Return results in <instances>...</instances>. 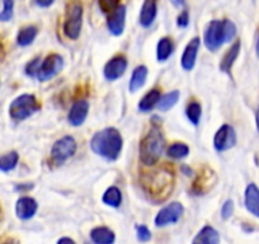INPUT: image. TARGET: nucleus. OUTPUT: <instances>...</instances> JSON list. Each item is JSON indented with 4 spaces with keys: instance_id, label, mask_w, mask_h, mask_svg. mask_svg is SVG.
Masks as SVG:
<instances>
[{
    "instance_id": "obj_23",
    "label": "nucleus",
    "mask_w": 259,
    "mask_h": 244,
    "mask_svg": "<svg viewBox=\"0 0 259 244\" xmlns=\"http://www.w3.org/2000/svg\"><path fill=\"white\" fill-rule=\"evenodd\" d=\"M173 54V42L169 37H163L159 39L158 46H156V57L160 63H164Z\"/></svg>"
},
{
    "instance_id": "obj_12",
    "label": "nucleus",
    "mask_w": 259,
    "mask_h": 244,
    "mask_svg": "<svg viewBox=\"0 0 259 244\" xmlns=\"http://www.w3.org/2000/svg\"><path fill=\"white\" fill-rule=\"evenodd\" d=\"M201 46V39L198 37H194L191 41L188 42V45L184 49L183 55H182L181 59V65L182 68L186 71H191L194 68V64H196V59H197L198 50Z\"/></svg>"
},
{
    "instance_id": "obj_7",
    "label": "nucleus",
    "mask_w": 259,
    "mask_h": 244,
    "mask_svg": "<svg viewBox=\"0 0 259 244\" xmlns=\"http://www.w3.org/2000/svg\"><path fill=\"white\" fill-rule=\"evenodd\" d=\"M76 151V141L73 136H64L54 144L51 149V160L56 166L65 163Z\"/></svg>"
},
{
    "instance_id": "obj_27",
    "label": "nucleus",
    "mask_w": 259,
    "mask_h": 244,
    "mask_svg": "<svg viewBox=\"0 0 259 244\" xmlns=\"http://www.w3.org/2000/svg\"><path fill=\"white\" fill-rule=\"evenodd\" d=\"M186 113L188 119L191 121L192 125L197 126L200 124L201 114H202V108H201V104L198 102H191V103L187 106Z\"/></svg>"
},
{
    "instance_id": "obj_40",
    "label": "nucleus",
    "mask_w": 259,
    "mask_h": 244,
    "mask_svg": "<svg viewBox=\"0 0 259 244\" xmlns=\"http://www.w3.org/2000/svg\"><path fill=\"white\" fill-rule=\"evenodd\" d=\"M256 55L259 56V38H258V41H256Z\"/></svg>"
},
{
    "instance_id": "obj_10",
    "label": "nucleus",
    "mask_w": 259,
    "mask_h": 244,
    "mask_svg": "<svg viewBox=\"0 0 259 244\" xmlns=\"http://www.w3.org/2000/svg\"><path fill=\"white\" fill-rule=\"evenodd\" d=\"M236 144V134L233 126L223 125L213 138V146L218 151H226Z\"/></svg>"
},
{
    "instance_id": "obj_15",
    "label": "nucleus",
    "mask_w": 259,
    "mask_h": 244,
    "mask_svg": "<svg viewBox=\"0 0 259 244\" xmlns=\"http://www.w3.org/2000/svg\"><path fill=\"white\" fill-rule=\"evenodd\" d=\"M37 211V202L32 197H21L17 201L16 214L22 220H28L33 218Z\"/></svg>"
},
{
    "instance_id": "obj_35",
    "label": "nucleus",
    "mask_w": 259,
    "mask_h": 244,
    "mask_svg": "<svg viewBox=\"0 0 259 244\" xmlns=\"http://www.w3.org/2000/svg\"><path fill=\"white\" fill-rule=\"evenodd\" d=\"M189 23V16L188 12L183 11L181 14L178 16V26L179 27H187Z\"/></svg>"
},
{
    "instance_id": "obj_6",
    "label": "nucleus",
    "mask_w": 259,
    "mask_h": 244,
    "mask_svg": "<svg viewBox=\"0 0 259 244\" xmlns=\"http://www.w3.org/2000/svg\"><path fill=\"white\" fill-rule=\"evenodd\" d=\"M83 24V7L79 2H73L68 6L64 22L65 36L71 39H76L80 34Z\"/></svg>"
},
{
    "instance_id": "obj_41",
    "label": "nucleus",
    "mask_w": 259,
    "mask_h": 244,
    "mask_svg": "<svg viewBox=\"0 0 259 244\" xmlns=\"http://www.w3.org/2000/svg\"><path fill=\"white\" fill-rule=\"evenodd\" d=\"M3 51V46H2V42H0V52Z\"/></svg>"
},
{
    "instance_id": "obj_3",
    "label": "nucleus",
    "mask_w": 259,
    "mask_h": 244,
    "mask_svg": "<svg viewBox=\"0 0 259 244\" xmlns=\"http://www.w3.org/2000/svg\"><path fill=\"white\" fill-rule=\"evenodd\" d=\"M235 34L236 27L233 22L229 19H224V21L215 19L208 23L203 41L210 51H216L218 49H220L223 44L230 42L235 37Z\"/></svg>"
},
{
    "instance_id": "obj_34",
    "label": "nucleus",
    "mask_w": 259,
    "mask_h": 244,
    "mask_svg": "<svg viewBox=\"0 0 259 244\" xmlns=\"http://www.w3.org/2000/svg\"><path fill=\"white\" fill-rule=\"evenodd\" d=\"M39 59H34L33 61H31V63L27 65L26 68V73L28 74V75L31 76H36L37 71H38V68H39Z\"/></svg>"
},
{
    "instance_id": "obj_9",
    "label": "nucleus",
    "mask_w": 259,
    "mask_h": 244,
    "mask_svg": "<svg viewBox=\"0 0 259 244\" xmlns=\"http://www.w3.org/2000/svg\"><path fill=\"white\" fill-rule=\"evenodd\" d=\"M184 209L183 205L179 202H171L164 209H161L155 218L156 226H166L170 224L177 223L181 219Z\"/></svg>"
},
{
    "instance_id": "obj_5",
    "label": "nucleus",
    "mask_w": 259,
    "mask_h": 244,
    "mask_svg": "<svg viewBox=\"0 0 259 244\" xmlns=\"http://www.w3.org/2000/svg\"><path fill=\"white\" fill-rule=\"evenodd\" d=\"M39 107L41 106L36 97L32 94H22L12 102L11 107H9V113H11L12 118L16 121H23L36 113Z\"/></svg>"
},
{
    "instance_id": "obj_25",
    "label": "nucleus",
    "mask_w": 259,
    "mask_h": 244,
    "mask_svg": "<svg viewBox=\"0 0 259 244\" xmlns=\"http://www.w3.org/2000/svg\"><path fill=\"white\" fill-rule=\"evenodd\" d=\"M179 99V92L178 91H173L170 92V93H166L165 96L160 97V99H159L158 102V109L161 112H165V111H169L170 108H173L174 106L177 104V102H178Z\"/></svg>"
},
{
    "instance_id": "obj_8",
    "label": "nucleus",
    "mask_w": 259,
    "mask_h": 244,
    "mask_svg": "<svg viewBox=\"0 0 259 244\" xmlns=\"http://www.w3.org/2000/svg\"><path fill=\"white\" fill-rule=\"evenodd\" d=\"M64 66V59L59 54H51L45 59L44 63L39 65L36 78L39 82H46L54 78L55 75L62 70Z\"/></svg>"
},
{
    "instance_id": "obj_39",
    "label": "nucleus",
    "mask_w": 259,
    "mask_h": 244,
    "mask_svg": "<svg viewBox=\"0 0 259 244\" xmlns=\"http://www.w3.org/2000/svg\"><path fill=\"white\" fill-rule=\"evenodd\" d=\"M64 241H70V243H74L73 239H70V238H61V239H59V243H64Z\"/></svg>"
},
{
    "instance_id": "obj_2",
    "label": "nucleus",
    "mask_w": 259,
    "mask_h": 244,
    "mask_svg": "<svg viewBox=\"0 0 259 244\" xmlns=\"http://www.w3.org/2000/svg\"><path fill=\"white\" fill-rule=\"evenodd\" d=\"M174 177L170 171L158 169L143 177V186L148 195L156 200H164L173 190Z\"/></svg>"
},
{
    "instance_id": "obj_29",
    "label": "nucleus",
    "mask_w": 259,
    "mask_h": 244,
    "mask_svg": "<svg viewBox=\"0 0 259 244\" xmlns=\"http://www.w3.org/2000/svg\"><path fill=\"white\" fill-rule=\"evenodd\" d=\"M189 154V148L183 143L171 144L168 148V156L173 159H183Z\"/></svg>"
},
{
    "instance_id": "obj_14",
    "label": "nucleus",
    "mask_w": 259,
    "mask_h": 244,
    "mask_svg": "<svg viewBox=\"0 0 259 244\" xmlns=\"http://www.w3.org/2000/svg\"><path fill=\"white\" fill-rule=\"evenodd\" d=\"M89 111V103L84 99L75 102L71 107L70 112H69V122H70L73 126H80L83 125L84 121H85L87 116H88Z\"/></svg>"
},
{
    "instance_id": "obj_32",
    "label": "nucleus",
    "mask_w": 259,
    "mask_h": 244,
    "mask_svg": "<svg viewBox=\"0 0 259 244\" xmlns=\"http://www.w3.org/2000/svg\"><path fill=\"white\" fill-rule=\"evenodd\" d=\"M233 213H234L233 200L225 201V204H224L223 208H221V218L225 219V220H228L229 218H231Z\"/></svg>"
},
{
    "instance_id": "obj_4",
    "label": "nucleus",
    "mask_w": 259,
    "mask_h": 244,
    "mask_svg": "<svg viewBox=\"0 0 259 244\" xmlns=\"http://www.w3.org/2000/svg\"><path fill=\"white\" fill-rule=\"evenodd\" d=\"M164 146L165 140L160 129L153 126L140 143V160L145 166H154L160 159Z\"/></svg>"
},
{
    "instance_id": "obj_18",
    "label": "nucleus",
    "mask_w": 259,
    "mask_h": 244,
    "mask_svg": "<svg viewBox=\"0 0 259 244\" xmlns=\"http://www.w3.org/2000/svg\"><path fill=\"white\" fill-rule=\"evenodd\" d=\"M240 46H241L240 41H236L235 44H234L233 46L226 51V54L224 55L223 60H221V63H220L221 71H224V73L226 74H230L231 68H233L234 63H235L236 59H238L239 54H240Z\"/></svg>"
},
{
    "instance_id": "obj_22",
    "label": "nucleus",
    "mask_w": 259,
    "mask_h": 244,
    "mask_svg": "<svg viewBox=\"0 0 259 244\" xmlns=\"http://www.w3.org/2000/svg\"><path fill=\"white\" fill-rule=\"evenodd\" d=\"M160 91L159 89H153V91L148 92L143 99L139 103V109L141 112H149L158 104L159 99H160Z\"/></svg>"
},
{
    "instance_id": "obj_37",
    "label": "nucleus",
    "mask_w": 259,
    "mask_h": 244,
    "mask_svg": "<svg viewBox=\"0 0 259 244\" xmlns=\"http://www.w3.org/2000/svg\"><path fill=\"white\" fill-rule=\"evenodd\" d=\"M173 2V4L176 7H178V8H182V7H184V0H171Z\"/></svg>"
},
{
    "instance_id": "obj_21",
    "label": "nucleus",
    "mask_w": 259,
    "mask_h": 244,
    "mask_svg": "<svg viewBox=\"0 0 259 244\" xmlns=\"http://www.w3.org/2000/svg\"><path fill=\"white\" fill-rule=\"evenodd\" d=\"M91 238L97 244H112L114 241V233L106 226H98L91 231Z\"/></svg>"
},
{
    "instance_id": "obj_38",
    "label": "nucleus",
    "mask_w": 259,
    "mask_h": 244,
    "mask_svg": "<svg viewBox=\"0 0 259 244\" xmlns=\"http://www.w3.org/2000/svg\"><path fill=\"white\" fill-rule=\"evenodd\" d=\"M255 125H256V130L259 133V106L256 108V113H255Z\"/></svg>"
},
{
    "instance_id": "obj_13",
    "label": "nucleus",
    "mask_w": 259,
    "mask_h": 244,
    "mask_svg": "<svg viewBox=\"0 0 259 244\" xmlns=\"http://www.w3.org/2000/svg\"><path fill=\"white\" fill-rule=\"evenodd\" d=\"M124 23H126V8L123 6H119L118 8L109 13L107 27L113 36H119L123 33Z\"/></svg>"
},
{
    "instance_id": "obj_36",
    "label": "nucleus",
    "mask_w": 259,
    "mask_h": 244,
    "mask_svg": "<svg viewBox=\"0 0 259 244\" xmlns=\"http://www.w3.org/2000/svg\"><path fill=\"white\" fill-rule=\"evenodd\" d=\"M34 2L37 3V6L42 7V8H47V7H50L54 3L55 0H34Z\"/></svg>"
},
{
    "instance_id": "obj_26",
    "label": "nucleus",
    "mask_w": 259,
    "mask_h": 244,
    "mask_svg": "<svg viewBox=\"0 0 259 244\" xmlns=\"http://www.w3.org/2000/svg\"><path fill=\"white\" fill-rule=\"evenodd\" d=\"M102 200H103V202L106 204V205L111 206V208H118V206L121 205L122 201L121 191L117 187H109L108 190L104 192Z\"/></svg>"
},
{
    "instance_id": "obj_16",
    "label": "nucleus",
    "mask_w": 259,
    "mask_h": 244,
    "mask_svg": "<svg viewBox=\"0 0 259 244\" xmlns=\"http://www.w3.org/2000/svg\"><path fill=\"white\" fill-rule=\"evenodd\" d=\"M244 202L245 208L251 215L259 218V188L254 183L248 185L245 188V195H244Z\"/></svg>"
},
{
    "instance_id": "obj_20",
    "label": "nucleus",
    "mask_w": 259,
    "mask_h": 244,
    "mask_svg": "<svg viewBox=\"0 0 259 244\" xmlns=\"http://www.w3.org/2000/svg\"><path fill=\"white\" fill-rule=\"evenodd\" d=\"M220 241V235L218 230L212 226H205L193 239L194 244H218Z\"/></svg>"
},
{
    "instance_id": "obj_11",
    "label": "nucleus",
    "mask_w": 259,
    "mask_h": 244,
    "mask_svg": "<svg viewBox=\"0 0 259 244\" xmlns=\"http://www.w3.org/2000/svg\"><path fill=\"white\" fill-rule=\"evenodd\" d=\"M127 69V60L126 57L118 55L111 59L104 66V78L109 82L117 80L124 74Z\"/></svg>"
},
{
    "instance_id": "obj_30",
    "label": "nucleus",
    "mask_w": 259,
    "mask_h": 244,
    "mask_svg": "<svg viewBox=\"0 0 259 244\" xmlns=\"http://www.w3.org/2000/svg\"><path fill=\"white\" fill-rule=\"evenodd\" d=\"M121 0H98V6L103 13H111L114 9L118 8Z\"/></svg>"
},
{
    "instance_id": "obj_1",
    "label": "nucleus",
    "mask_w": 259,
    "mask_h": 244,
    "mask_svg": "<svg viewBox=\"0 0 259 244\" xmlns=\"http://www.w3.org/2000/svg\"><path fill=\"white\" fill-rule=\"evenodd\" d=\"M122 145L123 139L119 131L114 128H107L98 131L91 141L92 150L107 160H116L121 154Z\"/></svg>"
},
{
    "instance_id": "obj_19",
    "label": "nucleus",
    "mask_w": 259,
    "mask_h": 244,
    "mask_svg": "<svg viewBox=\"0 0 259 244\" xmlns=\"http://www.w3.org/2000/svg\"><path fill=\"white\" fill-rule=\"evenodd\" d=\"M146 78H148V68L144 65L138 66V68L134 70L133 76L130 79V84H128V89L131 93H135L138 92L139 89H141L145 84Z\"/></svg>"
},
{
    "instance_id": "obj_24",
    "label": "nucleus",
    "mask_w": 259,
    "mask_h": 244,
    "mask_svg": "<svg viewBox=\"0 0 259 244\" xmlns=\"http://www.w3.org/2000/svg\"><path fill=\"white\" fill-rule=\"evenodd\" d=\"M37 28L34 26H28V27H24L19 31L18 37H17V44L19 46H28L31 45L32 42L34 41L37 36Z\"/></svg>"
},
{
    "instance_id": "obj_33",
    "label": "nucleus",
    "mask_w": 259,
    "mask_h": 244,
    "mask_svg": "<svg viewBox=\"0 0 259 244\" xmlns=\"http://www.w3.org/2000/svg\"><path fill=\"white\" fill-rule=\"evenodd\" d=\"M151 238V233L145 225L138 226V239L140 241H148Z\"/></svg>"
},
{
    "instance_id": "obj_28",
    "label": "nucleus",
    "mask_w": 259,
    "mask_h": 244,
    "mask_svg": "<svg viewBox=\"0 0 259 244\" xmlns=\"http://www.w3.org/2000/svg\"><path fill=\"white\" fill-rule=\"evenodd\" d=\"M18 159L19 156L16 151H11V153L6 154V155L0 156V171L9 172L14 169L17 163H18Z\"/></svg>"
},
{
    "instance_id": "obj_17",
    "label": "nucleus",
    "mask_w": 259,
    "mask_h": 244,
    "mask_svg": "<svg viewBox=\"0 0 259 244\" xmlns=\"http://www.w3.org/2000/svg\"><path fill=\"white\" fill-rule=\"evenodd\" d=\"M156 13H158V6L156 0H145L143 4V8L140 12V24L145 28L150 27L153 22L155 21Z\"/></svg>"
},
{
    "instance_id": "obj_31",
    "label": "nucleus",
    "mask_w": 259,
    "mask_h": 244,
    "mask_svg": "<svg viewBox=\"0 0 259 244\" xmlns=\"http://www.w3.org/2000/svg\"><path fill=\"white\" fill-rule=\"evenodd\" d=\"M13 0H4V8L0 13V22H8L13 16Z\"/></svg>"
}]
</instances>
